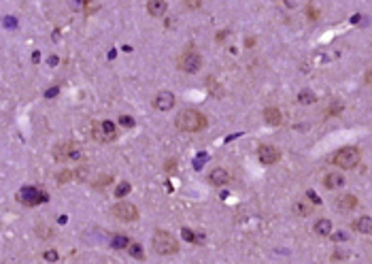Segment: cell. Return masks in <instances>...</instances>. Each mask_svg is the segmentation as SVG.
<instances>
[{
    "mask_svg": "<svg viewBox=\"0 0 372 264\" xmlns=\"http://www.w3.org/2000/svg\"><path fill=\"white\" fill-rule=\"evenodd\" d=\"M128 252H130L132 258H138V260H143V258H145V254H143V249H140L138 243H134V245L130 243V247H128Z\"/></svg>",
    "mask_w": 372,
    "mask_h": 264,
    "instance_id": "23",
    "label": "cell"
},
{
    "mask_svg": "<svg viewBox=\"0 0 372 264\" xmlns=\"http://www.w3.org/2000/svg\"><path fill=\"white\" fill-rule=\"evenodd\" d=\"M207 158H209V156H207V153H202V156H198V158H196V164H194V166H196V169H200V166L204 164V160H207Z\"/></svg>",
    "mask_w": 372,
    "mask_h": 264,
    "instance_id": "30",
    "label": "cell"
},
{
    "mask_svg": "<svg viewBox=\"0 0 372 264\" xmlns=\"http://www.w3.org/2000/svg\"><path fill=\"white\" fill-rule=\"evenodd\" d=\"M293 213L300 215V217H306V215L313 213V207L311 205H306V203H302V201H298L296 205H293Z\"/></svg>",
    "mask_w": 372,
    "mask_h": 264,
    "instance_id": "18",
    "label": "cell"
},
{
    "mask_svg": "<svg viewBox=\"0 0 372 264\" xmlns=\"http://www.w3.org/2000/svg\"><path fill=\"white\" fill-rule=\"evenodd\" d=\"M336 205H338V209L349 211V209H355L360 203H357V198L353 194H345V196H341V201H338Z\"/></svg>",
    "mask_w": 372,
    "mask_h": 264,
    "instance_id": "17",
    "label": "cell"
},
{
    "mask_svg": "<svg viewBox=\"0 0 372 264\" xmlns=\"http://www.w3.org/2000/svg\"><path fill=\"white\" fill-rule=\"evenodd\" d=\"M185 4L191 6V9H200V0H185Z\"/></svg>",
    "mask_w": 372,
    "mask_h": 264,
    "instance_id": "31",
    "label": "cell"
},
{
    "mask_svg": "<svg viewBox=\"0 0 372 264\" xmlns=\"http://www.w3.org/2000/svg\"><path fill=\"white\" fill-rule=\"evenodd\" d=\"M53 156L57 162H83L85 160V156H83V151L79 149L77 143H60L55 147Z\"/></svg>",
    "mask_w": 372,
    "mask_h": 264,
    "instance_id": "4",
    "label": "cell"
},
{
    "mask_svg": "<svg viewBox=\"0 0 372 264\" xmlns=\"http://www.w3.org/2000/svg\"><path fill=\"white\" fill-rule=\"evenodd\" d=\"M175 94L168 92V89H162V92L156 94V98H153V107L158 109V111H170L172 107H175Z\"/></svg>",
    "mask_w": 372,
    "mask_h": 264,
    "instance_id": "9",
    "label": "cell"
},
{
    "mask_svg": "<svg viewBox=\"0 0 372 264\" xmlns=\"http://www.w3.org/2000/svg\"><path fill=\"white\" fill-rule=\"evenodd\" d=\"M298 102H302V105H313V102H317V96L311 92V89H302V92L298 94Z\"/></svg>",
    "mask_w": 372,
    "mask_h": 264,
    "instance_id": "19",
    "label": "cell"
},
{
    "mask_svg": "<svg viewBox=\"0 0 372 264\" xmlns=\"http://www.w3.org/2000/svg\"><path fill=\"white\" fill-rule=\"evenodd\" d=\"M179 68H181L183 73H198V70L202 68V56L196 54L194 49L185 51L181 56V60H179Z\"/></svg>",
    "mask_w": 372,
    "mask_h": 264,
    "instance_id": "7",
    "label": "cell"
},
{
    "mask_svg": "<svg viewBox=\"0 0 372 264\" xmlns=\"http://www.w3.org/2000/svg\"><path fill=\"white\" fill-rule=\"evenodd\" d=\"M341 111H343V102L341 100H334L330 105V109H328V115H338Z\"/></svg>",
    "mask_w": 372,
    "mask_h": 264,
    "instance_id": "24",
    "label": "cell"
},
{
    "mask_svg": "<svg viewBox=\"0 0 372 264\" xmlns=\"http://www.w3.org/2000/svg\"><path fill=\"white\" fill-rule=\"evenodd\" d=\"M119 124L124 126V128H134V119L128 117V115H121V117H119Z\"/></svg>",
    "mask_w": 372,
    "mask_h": 264,
    "instance_id": "25",
    "label": "cell"
},
{
    "mask_svg": "<svg viewBox=\"0 0 372 264\" xmlns=\"http://www.w3.org/2000/svg\"><path fill=\"white\" fill-rule=\"evenodd\" d=\"M366 83H370V86H372V70H368V73H366Z\"/></svg>",
    "mask_w": 372,
    "mask_h": 264,
    "instance_id": "34",
    "label": "cell"
},
{
    "mask_svg": "<svg viewBox=\"0 0 372 264\" xmlns=\"http://www.w3.org/2000/svg\"><path fill=\"white\" fill-rule=\"evenodd\" d=\"M43 258L47 262H57V252H53V249H49V252L43 254Z\"/></svg>",
    "mask_w": 372,
    "mask_h": 264,
    "instance_id": "26",
    "label": "cell"
},
{
    "mask_svg": "<svg viewBox=\"0 0 372 264\" xmlns=\"http://www.w3.org/2000/svg\"><path fill=\"white\" fill-rule=\"evenodd\" d=\"M343 258H347V254H334L332 256V260H343Z\"/></svg>",
    "mask_w": 372,
    "mask_h": 264,
    "instance_id": "33",
    "label": "cell"
},
{
    "mask_svg": "<svg viewBox=\"0 0 372 264\" xmlns=\"http://www.w3.org/2000/svg\"><path fill=\"white\" fill-rule=\"evenodd\" d=\"M264 119H266V124H270V126H281L283 115H281V111L277 107H266L264 109Z\"/></svg>",
    "mask_w": 372,
    "mask_h": 264,
    "instance_id": "13",
    "label": "cell"
},
{
    "mask_svg": "<svg viewBox=\"0 0 372 264\" xmlns=\"http://www.w3.org/2000/svg\"><path fill=\"white\" fill-rule=\"evenodd\" d=\"M230 181V173L226 169H213L209 173V183L211 185H217V188H221V185H226Z\"/></svg>",
    "mask_w": 372,
    "mask_h": 264,
    "instance_id": "11",
    "label": "cell"
},
{
    "mask_svg": "<svg viewBox=\"0 0 372 264\" xmlns=\"http://www.w3.org/2000/svg\"><path fill=\"white\" fill-rule=\"evenodd\" d=\"M332 236V241L334 243H338V241H347V235L345 233H334V235H330Z\"/></svg>",
    "mask_w": 372,
    "mask_h": 264,
    "instance_id": "29",
    "label": "cell"
},
{
    "mask_svg": "<svg viewBox=\"0 0 372 264\" xmlns=\"http://www.w3.org/2000/svg\"><path fill=\"white\" fill-rule=\"evenodd\" d=\"M353 230H357V233H362V235H372V217H368V215L360 217L357 222H353Z\"/></svg>",
    "mask_w": 372,
    "mask_h": 264,
    "instance_id": "15",
    "label": "cell"
},
{
    "mask_svg": "<svg viewBox=\"0 0 372 264\" xmlns=\"http://www.w3.org/2000/svg\"><path fill=\"white\" fill-rule=\"evenodd\" d=\"M17 201L26 205V207H36V205H41V203H47L49 196L38 188H24L17 192Z\"/></svg>",
    "mask_w": 372,
    "mask_h": 264,
    "instance_id": "6",
    "label": "cell"
},
{
    "mask_svg": "<svg viewBox=\"0 0 372 264\" xmlns=\"http://www.w3.org/2000/svg\"><path fill=\"white\" fill-rule=\"evenodd\" d=\"M258 158H260L262 164H277L279 158H281V151L274 145H260Z\"/></svg>",
    "mask_w": 372,
    "mask_h": 264,
    "instance_id": "10",
    "label": "cell"
},
{
    "mask_svg": "<svg viewBox=\"0 0 372 264\" xmlns=\"http://www.w3.org/2000/svg\"><path fill=\"white\" fill-rule=\"evenodd\" d=\"M323 185L328 190H338L345 185V177L341 175V173H328V175L323 177Z\"/></svg>",
    "mask_w": 372,
    "mask_h": 264,
    "instance_id": "12",
    "label": "cell"
},
{
    "mask_svg": "<svg viewBox=\"0 0 372 264\" xmlns=\"http://www.w3.org/2000/svg\"><path fill=\"white\" fill-rule=\"evenodd\" d=\"M92 134L98 143H113V141L117 139V126L108 119L106 121H96Z\"/></svg>",
    "mask_w": 372,
    "mask_h": 264,
    "instance_id": "5",
    "label": "cell"
},
{
    "mask_svg": "<svg viewBox=\"0 0 372 264\" xmlns=\"http://www.w3.org/2000/svg\"><path fill=\"white\" fill-rule=\"evenodd\" d=\"M57 92H60L57 88H51V89H47V92H45V96H47V98H53V96H57Z\"/></svg>",
    "mask_w": 372,
    "mask_h": 264,
    "instance_id": "32",
    "label": "cell"
},
{
    "mask_svg": "<svg viewBox=\"0 0 372 264\" xmlns=\"http://www.w3.org/2000/svg\"><path fill=\"white\" fill-rule=\"evenodd\" d=\"M313 230H315V235H319V236H330L332 235V222L325 220V217H321V220L315 222Z\"/></svg>",
    "mask_w": 372,
    "mask_h": 264,
    "instance_id": "16",
    "label": "cell"
},
{
    "mask_svg": "<svg viewBox=\"0 0 372 264\" xmlns=\"http://www.w3.org/2000/svg\"><path fill=\"white\" fill-rule=\"evenodd\" d=\"M111 213L121 222H136L138 220V209L132 203H117L111 209Z\"/></svg>",
    "mask_w": 372,
    "mask_h": 264,
    "instance_id": "8",
    "label": "cell"
},
{
    "mask_svg": "<svg viewBox=\"0 0 372 264\" xmlns=\"http://www.w3.org/2000/svg\"><path fill=\"white\" fill-rule=\"evenodd\" d=\"M360 160H362L360 147H343V149H338L334 156L330 158V162L336 164L338 169H343V171H351L360 164Z\"/></svg>",
    "mask_w": 372,
    "mask_h": 264,
    "instance_id": "2",
    "label": "cell"
},
{
    "mask_svg": "<svg viewBox=\"0 0 372 264\" xmlns=\"http://www.w3.org/2000/svg\"><path fill=\"white\" fill-rule=\"evenodd\" d=\"M306 198H309V201L313 203V205H321V198H319L317 194H315V192H313V190H309V192H306Z\"/></svg>",
    "mask_w": 372,
    "mask_h": 264,
    "instance_id": "27",
    "label": "cell"
},
{
    "mask_svg": "<svg viewBox=\"0 0 372 264\" xmlns=\"http://www.w3.org/2000/svg\"><path fill=\"white\" fill-rule=\"evenodd\" d=\"M175 124L179 130H183V132H200L207 128L209 121L200 111H196V109H185V111L177 115Z\"/></svg>",
    "mask_w": 372,
    "mask_h": 264,
    "instance_id": "1",
    "label": "cell"
},
{
    "mask_svg": "<svg viewBox=\"0 0 372 264\" xmlns=\"http://www.w3.org/2000/svg\"><path fill=\"white\" fill-rule=\"evenodd\" d=\"M153 249H156L159 256H172L179 252V241L170 233L158 228L156 233H153Z\"/></svg>",
    "mask_w": 372,
    "mask_h": 264,
    "instance_id": "3",
    "label": "cell"
},
{
    "mask_svg": "<svg viewBox=\"0 0 372 264\" xmlns=\"http://www.w3.org/2000/svg\"><path fill=\"white\" fill-rule=\"evenodd\" d=\"M181 236H183L185 241H189V243H200V241H202V236H196L191 228H183V230H181Z\"/></svg>",
    "mask_w": 372,
    "mask_h": 264,
    "instance_id": "21",
    "label": "cell"
},
{
    "mask_svg": "<svg viewBox=\"0 0 372 264\" xmlns=\"http://www.w3.org/2000/svg\"><path fill=\"white\" fill-rule=\"evenodd\" d=\"M111 247H113V249H126V247H130V241H128V236L117 235V236H113Z\"/></svg>",
    "mask_w": 372,
    "mask_h": 264,
    "instance_id": "20",
    "label": "cell"
},
{
    "mask_svg": "<svg viewBox=\"0 0 372 264\" xmlns=\"http://www.w3.org/2000/svg\"><path fill=\"white\" fill-rule=\"evenodd\" d=\"M70 177H73V173L70 171H64L57 175V183H64V181H70Z\"/></svg>",
    "mask_w": 372,
    "mask_h": 264,
    "instance_id": "28",
    "label": "cell"
},
{
    "mask_svg": "<svg viewBox=\"0 0 372 264\" xmlns=\"http://www.w3.org/2000/svg\"><path fill=\"white\" fill-rule=\"evenodd\" d=\"M166 9H168V4H166L164 0H149V2H147V11H149L151 17H162Z\"/></svg>",
    "mask_w": 372,
    "mask_h": 264,
    "instance_id": "14",
    "label": "cell"
},
{
    "mask_svg": "<svg viewBox=\"0 0 372 264\" xmlns=\"http://www.w3.org/2000/svg\"><path fill=\"white\" fill-rule=\"evenodd\" d=\"M130 190H132V185L128 183V181H124V183H119L117 188H115V196H117V198H124L126 194H130Z\"/></svg>",
    "mask_w": 372,
    "mask_h": 264,
    "instance_id": "22",
    "label": "cell"
}]
</instances>
